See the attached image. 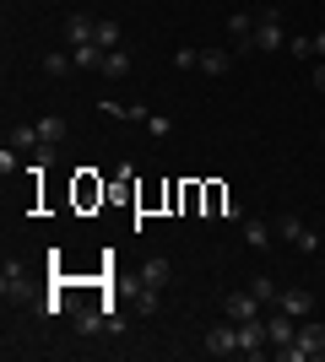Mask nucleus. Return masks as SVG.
<instances>
[{
    "label": "nucleus",
    "instance_id": "13",
    "mask_svg": "<svg viewBox=\"0 0 325 362\" xmlns=\"http://www.w3.org/2000/svg\"><path fill=\"white\" fill-rule=\"evenodd\" d=\"M98 71H103L108 81H125V76H130V54H125V49H108V54H103V65H98Z\"/></svg>",
    "mask_w": 325,
    "mask_h": 362
},
{
    "label": "nucleus",
    "instance_id": "24",
    "mask_svg": "<svg viewBox=\"0 0 325 362\" xmlns=\"http://www.w3.org/2000/svg\"><path fill=\"white\" fill-rule=\"evenodd\" d=\"M141 124H147L152 136H173V119H169V114H147V119H141Z\"/></svg>",
    "mask_w": 325,
    "mask_h": 362
},
{
    "label": "nucleus",
    "instance_id": "15",
    "mask_svg": "<svg viewBox=\"0 0 325 362\" xmlns=\"http://www.w3.org/2000/svg\"><path fill=\"white\" fill-rule=\"evenodd\" d=\"M244 243L249 249H271V227H266L261 216H244Z\"/></svg>",
    "mask_w": 325,
    "mask_h": 362
},
{
    "label": "nucleus",
    "instance_id": "17",
    "mask_svg": "<svg viewBox=\"0 0 325 362\" xmlns=\"http://www.w3.org/2000/svg\"><path fill=\"white\" fill-rule=\"evenodd\" d=\"M22 287H28V271H22L16 259H6V271H0V292L11 298V292H22Z\"/></svg>",
    "mask_w": 325,
    "mask_h": 362
},
{
    "label": "nucleus",
    "instance_id": "22",
    "mask_svg": "<svg viewBox=\"0 0 325 362\" xmlns=\"http://www.w3.org/2000/svg\"><path fill=\"white\" fill-rule=\"evenodd\" d=\"M249 292H255L261 303H277V298H282V287L271 281V276H255V281H249Z\"/></svg>",
    "mask_w": 325,
    "mask_h": 362
},
{
    "label": "nucleus",
    "instance_id": "26",
    "mask_svg": "<svg viewBox=\"0 0 325 362\" xmlns=\"http://www.w3.org/2000/svg\"><path fill=\"white\" fill-rule=\"evenodd\" d=\"M287 49H293L298 60H314V38H287Z\"/></svg>",
    "mask_w": 325,
    "mask_h": 362
},
{
    "label": "nucleus",
    "instance_id": "28",
    "mask_svg": "<svg viewBox=\"0 0 325 362\" xmlns=\"http://www.w3.org/2000/svg\"><path fill=\"white\" fill-rule=\"evenodd\" d=\"M314 92H325V60L314 65Z\"/></svg>",
    "mask_w": 325,
    "mask_h": 362
},
{
    "label": "nucleus",
    "instance_id": "20",
    "mask_svg": "<svg viewBox=\"0 0 325 362\" xmlns=\"http://www.w3.org/2000/svg\"><path fill=\"white\" fill-rule=\"evenodd\" d=\"M11 146H22V151H38V146H44V141H38V124H16V130H11Z\"/></svg>",
    "mask_w": 325,
    "mask_h": 362
},
{
    "label": "nucleus",
    "instance_id": "8",
    "mask_svg": "<svg viewBox=\"0 0 325 362\" xmlns=\"http://www.w3.org/2000/svg\"><path fill=\"white\" fill-rule=\"evenodd\" d=\"M228 38H233V49L244 54V49H255V11H233L228 16Z\"/></svg>",
    "mask_w": 325,
    "mask_h": 362
},
{
    "label": "nucleus",
    "instance_id": "12",
    "mask_svg": "<svg viewBox=\"0 0 325 362\" xmlns=\"http://www.w3.org/2000/svg\"><path fill=\"white\" fill-rule=\"evenodd\" d=\"M141 287H169V259H141Z\"/></svg>",
    "mask_w": 325,
    "mask_h": 362
},
{
    "label": "nucleus",
    "instance_id": "21",
    "mask_svg": "<svg viewBox=\"0 0 325 362\" xmlns=\"http://www.w3.org/2000/svg\"><path fill=\"white\" fill-rule=\"evenodd\" d=\"M76 330H81V335L103 330V303H98V308H81V314H76Z\"/></svg>",
    "mask_w": 325,
    "mask_h": 362
},
{
    "label": "nucleus",
    "instance_id": "6",
    "mask_svg": "<svg viewBox=\"0 0 325 362\" xmlns=\"http://www.w3.org/2000/svg\"><path fill=\"white\" fill-rule=\"evenodd\" d=\"M266 330H271V346H293L298 341V319L282 314V308H271V314H266Z\"/></svg>",
    "mask_w": 325,
    "mask_h": 362
},
{
    "label": "nucleus",
    "instance_id": "9",
    "mask_svg": "<svg viewBox=\"0 0 325 362\" xmlns=\"http://www.w3.org/2000/svg\"><path fill=\"white\" fill-rule=\"evenodd\" d=\"M93 33H98V22L87 11H71V16H65V44H71V49L93 44Z\"/></svg>",
    "mask_w": 325,
    "mask_h": 362
},
{
    "label": "nucleus",
    "instance_id": "10",
    "mask_svg": "<svg viewBox=\"0 0 325 362\" xmlns=\"http://www.w3.org/2000/svg\"><path fill=\"white\" fill-rule=\"evenodd\" d=\"M277 308H282V314H293V319H309V314H314V292H304V287H287V292L277 298Z\"/></svg>",
    "mask_w": 325,
    "mask_h": 362
},
{
    "label": "nucleus",
    "instance_id": "19",
    "mask_svg": "<svg viewBox=\"0 0 325 362\" xmlns=\"http://www.w3.org/2000/svg\"><path fill=\"white\" fill-rule=\"evenodd\" d=\"M44 71L49 76H71V71H76V60H71L65 49H55V54H44Z\"/></svg>",
    "mask_w": 325,
    "mask_h": 362
},
{
    "label": "nucleus",
    "instance_id": "18",
    "mask_svg": "<svg viewBox=\"0 0 325 362\" xmlns=\"http://www.w3.org/2000/svg\"><path fill=\"white\" fill-rule=\"evenodd\" d=\"M103 54H108V49H98V44H81V49H71L76 71H98V65H103Z\"/></svg>",
    "mask_w": 325,
    "mask_h": 362
},
{
    "label": "nucleus",
    "instance_id": "25",
    "mask_svg": "<svg viewBox=\"0 0 325 362\" xmlns=\"http://www.w3.org/2000/svg\"><path fill=\"white\" fill-rule=\"evenodd\" d=\"M136 308H141V314H157V287H141L136 292Z\"/></svg>",
    "mask_w": 325,
    "mask_h": 362
},
{
    "label": "nucleus",
    "instance_id": "27",
    "mask_svg": "<svg viewBox=\"0 0 325 362\" xmlns=\"http://www.w3.org/2000/svg\"><path fill=\"white\" fill-rule=\"evenodd\" d=\"M16 151L22 146H0V173H16Z\"/></svg>",
    "mask_w": 325,
    "mask_h": 362
},
{
    "label": "nucleus",
    "instance_id": "23",
    "mask_svg": "<svg viewBox=\"0 0 325 362\" xmlns=\"http://www.w3.org/2000/svg\"><path fill=\"white\" fill-rule=\"evenodd\" d=\"M173 65H179V71H201V49H179V54H173Z\"/></svg>",
    "mask_w": 325,
    "mask_h": 362
},
{
    "label": "nucleus",
    "instance_id": "16",
    "mask_svg": "<svg viewBox=\"0 0 325 362\" xmlns=\"http://www.w3.org/2000/svg\"><path fill=\"white\" fill-rule=\"evenodd\" d=\"M228 65H233L228 49H201V71L206 76H228Z\"/></svg>",
    "mask_w": 325,
    "mask_h": 362
},
{
    "label": "nucleus",
    "instance_id": "14",
    "mask_svg": "<svg viewBox=\"0 0 325 362\" xmlns=\"http://www.w3.org/2000/svg\"><path fill=\"white\" fill-rule=\"evenodd\" d=\"M120 38H125V33H120V22H114V16H98L93 44H98V49H120Z\"/></svg>",
    "mask_w": 325,
    "mask_h": 362
},
{
    "label": "nucleus",
    "instance_id": "30",
    "mask_svg": "<svg viewBox=\"0 0 325 362\" xmlns=\"http://www.w3.org/2000/svg\"><path fill=\"white\" fill-rule=\"evenodd\" d=\"M320 146H325V124H320Z\"/></svg>",
    "mask_w": 325,
    "mask_h": 362
},
{
    "label": "nucleus",
    "instance_id": "29",
    "mask_svg": "<svg viewBox=\"0 0 325 362\" xmlns=\"http://www.w3.org/2000/svg\"><path fill=\"white\" fill-rule=\"evenodd\" d=\"M314 60H325V33H314Z\"/></svg>",
    "mask_w": 325,
    "mask_h": 362
},
{
    "label": "nucleus",
    "instance_id": "2",
    "mask_svg": "<svg viewBox=\"0 0 325 362\" xmlns=\"http://www.w3.org/2000/svg\"><path fill=\"white\" fill-rule=\"evenodd\" d=\"M277 233H282L287 243H293L298 255H320V233H309V227H304V216L282 211V216H277Z\"/></svg>",
    "mask_w": 325,
    "mask_h": 362
},
{
    "label": "nucleus",
    "instance_id": "5",
    "mask_svg": "<svg viewBox=\"0 0 325 362\" xmlns=\"http://www.w3.org/2000/svg\"><path fill=\"white\" fill-rule=\"evenodd\" d=\"M255 49H287V33H282V11L277 6L255 16Z\"/></svg>",
    "mask_w": 325,
    "mask_h": 362
},
{
    "label": "nucleus",
    "instance_id": "3",
    "mask_svg": "<svg viewBox=\"0 0 325 362\" xmlns=\"http://www.w3.org/2000/svg\"><path fill=\"white\" fill-rule=\"evenodd\" d=\"M266 351H271L266 314H261V319H244V325H239V357H266Z\"/></svg>",
    "mask_w": 325,
    "mask_h": 362
},
{
    "label": "nucleus",
    "instance_id": "11",
    "mask_svg": "<svg viewBox=\"0 0 325 362\" xmlns=\"http://www.w3.org/2000/svg\"><path fill=\"white\" fill-rule=\"evenodd\" d=\"M65 136H71V124H65L60 114H49V119H38V141H44V146H60Z\"/></svg>",
    "mask_w": 325,
    "mask_h": 362
},
{
    "label": "nucleus",
    "instance_id": "7",
    "mask_svg": "<svg viewBox=\"0 0 325 362\" xmlns=\"http://www.w3.org/2000/svg\"><path fill=\"white\" fill-rule=\"evenodd\" d=\"M222 308H228V319L233 325H244V319H261V298H255V292H228V303H222Z\"/></svg>",
    "mask_w": 325,
    "mask_h": 362
},
{
    "label": "nucleus",
    "instance_id": "4",
    "mask_svg": "<svg viewBox=\"0 0 325 362\" xmlns=\"http://www.w3.org/2000/svg\"><path fill=\"white\" fill-rule=\"evenodd\" d=\"M201 346H206V357H239V325H233V319H222V325H212Z\"/></svg>",
    "mask_w": 325,
    "mask_h": 362
},
{
    "label": "nucleus",
    "instance_id": "1",
    "mask_svg": "<svg viewBox=\"0 0 325 362\" xmlns=\"http://www.w3.org/2000/svg\"><path fill=\"white\" fill-rule=\"evenodd\" d=\"M282 362H320L325 357V325L320 319H298V341L293 346H277Z\"/></svg>",
    "mask_w": 325,
    "mask_h": 362
}]
</instances>
